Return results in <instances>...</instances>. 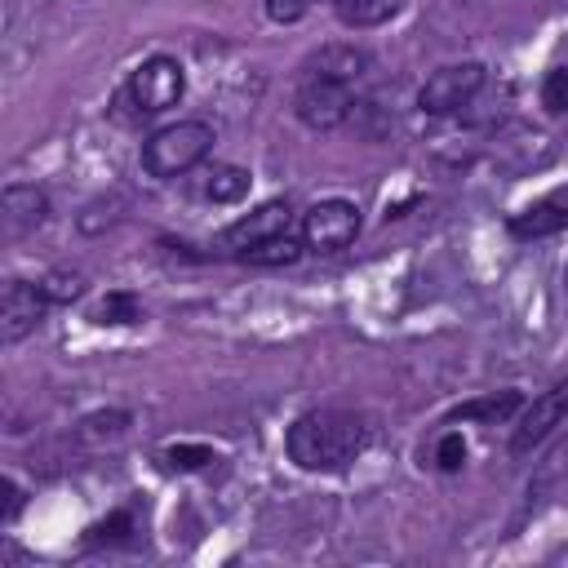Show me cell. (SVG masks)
Returning <instances> with one entry per match:
<instances>
[{
    "label": "cell",
    "mask_w": 568,
    "mask_h": 568,
    "mask_svg": "<svg viewBox=\"0 0 568 568\" xmlns=\"http://www.w3.org/2000/svg\"><path fill=\"white\" fill-rule=\"evenodd\" d=\"M568 417V382H555L550 390H541L528 408H524V417L515 422V435H510V453H528V448H537L559 422Z\"/></svg>",
    "instance_id": "8"
},
{
    "label": "cell",
    "mask_w": 568,
    "mask_h": 568,
    "mask_svg": "<svg viewBox=\"0 0 568 568\" xmlns=\"http://www.w3.org/2000/svg\"><path fill=\"white\" fill-rule=\"evenodd\" d=\"M479 89H484V67L479 62H448V67H439V71L426 75L417 102L430 115H453V111L470 106V98Z\"/></svg>",
    "instance_id": "5"
},
{
    "label": "cell",
    "mask_w": 568,
    "mask_h": 568,
    "mask_svg": "<svg viewBox=\"0 0 568 568\" xmlns=\"http://www.w3.org/2000/svg\"><path fill=\"white\" fill-rule=\"evenodd\" d=\"M368 430L355 413L342 408H311L288 426V457L302 470H342L359 457Z\"/></svg>",
    "instance_id": "1"
},
{
    "label": "cell",
    "mask_w": 568,
    "mask_h": 568,
    "mask_svg": "<svg viewBox=\"0 0 568 568\" xmlns=\"http://www.w3.org/2000/svg\"><path fill=\"white\" fill-rule=\"evenodd\" d=\"M302 253V244L293 240V235H275V240H266V244H257V248H248V253H240L244 262H253V266H284V262H293Z\"/></svg>",
    "instance_id": "17"
},
{
    "label": "cell",
    "mask_w": 568,
    "mask_h": 568,
    "mask_svg": "<svg viewBox=\"0 0 568 568\" xmlns=\"http://www.w3.org/2000/svg\"><path fill=\"white\" fill-rule=\"evenodd\" d=\"M408 0H333L337 18L346 27H382L386 18H395Z\"/></svg>",
    "instance_id": "14"
},
{
    "label": "cell",
    "mask_w": 568,
    "mask_h": 568,
    "mask_svg": "<svg viewBox=\"0 0 568 568\" xmlns=\"http://www.w3.org/2000/svg\"><path fill=\"white\" fill-rule=\"evenodd\" d=\"M124 426H129V413H93L80 422V439H102V435L115 439Z\"/></svg>",
    "instance_id": "20"
},
{
    "label": "cell",
    "mask_w": 568,
    "mask_h": 568,
    "mask_svg": "<svg viewBox=\"0 0 568 568\" xmlns=\"http://www.w3.org/2000/svg\"><path fill=\"white\" fill-rule=\"evenodd\" d=\"M541 102H546L550 111H568V67H555V71L546 75V84H541Z\"/></svg>",
    "instance_id": "23"
},
{
    "label": "cell",
    "mask_w": 568,
    "mask_h": 568,
    "mask_svg": "<svg viewBox=\"0 0 568 568\" xmlns=\"http://www.w3.org/2000/svg\"><path fill=\"white\" fill-rule=\"evenodd\" d=\"M564 226H568V186L532 200L524 213L510 217V235L515 240H541V235H555Z\"/></svg>",
    "instance_id": "10"
},
{
    "label": "cell",
    "mask_w": 568,
    "mask_h": 568,
    "mask_svg": "<svg viewBox=\"0 0 568 568\" xmlns=\"http://www.w3.org/2000/svg\"><path fill=\"white\" fill-rule=\"evenodd\" d=\"M0 209H4V231H9V235H22V231L44 226V217H49V195H44L40 186H4Z\"/></svg>",
    "instance_id": "11"
},
{
    "label": "cell",
    "mask_w": 568,
    "mask_h": 568,
    "mask_svg": "<svg viewBox=\"0 0 568 568\" xmlns=\"http://www.w3.org/2000/svg\"><path fill=\"white\" fill-rule=\"evenodd\" d=\"M564 488H568V439L555 444L550 457L537 466V475H532V484H528V506L541 501L546 493H564Z\"/></svg>",
    "instance_id": "13"
},
{
    "label": "cell",
    "mask_w": 568,
    "mask_h": 568,
    "mask_svg": "<svg viewBox=\"0 0 568 568\" xmlns=\"http://www.w3.org/2000/svg\"><path fill=\"white\" fill-rule=\"evenodd\" d=\"M164 457H169V466H178V470H200V466L217 462L213 448H200V444H173Z\"/></svg>",
    "instance_id": "21"
},
{
    "label": "cell",
    "mask_w": 568,
    "mask_h": 568,
    "mask_svg": "<svg viewBox=\"0 0 568 568\" xmlns=\"http://www.w3.org/2000/svg\"><path fill=\"white\" fill-rule=\"evenodd\" d=\"M359 235V209L351 200H320L302 213V244L315 253H337Z\"/></svg>",
    "instance_id": "6"
},
{
    "label": "cell",
    "mask_w": 568,
    "mask_h": 568,
    "mask_svg": "<svg viewBox=\"0 0 568 568\" xmlns=\"http://www.w3.org/2000/svg\"><path fill=\"white\" fill-rule=\"evenodd\" d=\"M133 320H142V306L133 293H106L98 302V324H133Z\"/></svg>",
    "instance_id": "18"
},
{
    "label": "cell",
    "mask_w": 568,
    "mask_h": 568,
    "mask_svg": "<svg viewBox=\"0 0 568 568\" xmlns=\"http://www.w3.org/2000/svg\"><path fill=\"white\" fill-rule=\"evenodd\" d=\"M40 288H44L49 302H75V297L84 293V280H80L75 271H49V275L40 280Z\"/></svg>",
    "instance_id": "19"
},
{
    "label": "cell",
    "mask_w": 568,
    "mask_h": 568,
    "mask_svg": "<svg viewBox=\"0 0 568 568\" xmlns=\"http://www.w3.org/2000/svg\"><path fill=\"white\" fill-rule=\"evenodd\" d=\"M355 84H342V80H328V75H302V84H297V93H293V111H297V120L306 124V129H315V133H328V129H337V124H346L351 120V111H355V93H351Z\"/></svg>",
    "instance_id": "3"
},
{
    "label": "cell",
    "mask_w": 568,
    "mask_h": 568,
    "mask_svg": "<svg viewBox=\"0 0 568 568\" xmlns=\"http://www.w3.org/2000/svg\"><path fill=\"white\" fill-rule=\"evenodd\" d=\"M462 462H466V439H462L457 430H448V435L435 444V466H439V470H457Z\"/></svg>",
    "instance_id": "22"
},
{
    "label": "cell",
    "mask_w": 568,
    "mask_h": 568,
    "mask_svg": "<svg viewBox=\"0 0 568 568\" xmlns=\"http://www.w3.org/2000/svg\"><path fill=\"white\" fill-rule=\"evenodd\" d=\"M275 235H293V209L284 200H271V204L253 209L248 217H240L235 226H226L222 248L240 257V253H248V248H257V244H266Z\"/></svg>",
    "instance_id": "7"
},
{
    "label": "cell",
    "mask_w": 568,
    "mask_h": 568,
    "mask_svg": "<svg viewBox=\"0 0 568 568\" xmlns=\"http://www.w3.org/2000/svg\"><path fill=\"white\" fill-rule=\"evenodd\" d=\"M213 151V129L204 120H178V124H164L146 138L142 146V169L151 178H182L191 173L204 155Z\"/></svg>",
    "instance_id": "2"
},
{
    "label": "cell",
    "mask_w": 568,
    "mask_h": 568,
    "mask_svg": "<svg viewBox=\"0 0 568 568\" xmlns=\"http://www.w3.org/2000/svg\"><path fill=\"white\" fill-rule=\"evenodd\" d=\"M262 4H266V18H271V22L288 27V22H297V18L306 13L311 0H262Z\"/></svg>",
    "instance_id": "24"
},
{
    "label": "cell",
    "mask_w": 568,
    "mask_h": 568,
    "mask_svg": "<svg viewBox=\"0 0 568 568\" xmlns=\"http://www.w3.org/2000/svg\"><path fill=\"white\" fill-rule=\"evenodd\" d=\"M182 93H186V75H182V62H178V58H169V53L146 58V62L129 75V89H124V98L133 102V111H138V115L169 111V106H178V102H182Z\"/></svg>",
    "instance_id": "4"
},
{
    "label": "cell",
    "mask_w": 568,
    "mask_h": 568,
    "mask_svg": "<svg viewBox=\"0 0 568 568\" xmlns=\"http://www.w3.org/2000/svg\"><path fill=\"white\" fill-rule=\"evenodd\" d=\"M244 195H248V173L235 164H217L204 182V200H213V204H235Z\"/></svg>",
    "instance_id": "16"
},
{
    "label": "cell",
    "mask_w": 568,
    "mask_h": 568,
    "mask_svg": "<svg viewBox=\"0 0 568 568\" xmlns=\"http://www.w3.org/2000/svg\"><path fill=\"white\" fill-rule=\"evenodd\" d=\"M4 497H9V501H4V519H13V515H18V506H22V493H18L9 479H4Z\"/></svg>",
    "instance_id": "25"
},
{
    "label": "cell",
    "mask_w": 568,
    "mask_h": 568,
    "mask_svg": "<svg viewBox=\"0 0 568 568\" xmlns=\"http://www.w3.org/2000/svg\"><path fill=\"white\" fill-rule=\"evenodd\" d=\"M519 390H501V395H488V399H470L453 413V422H506L515 408H519Z\"/></svg>",
    "instance_id": "15"
},
{
    "label": "cell",
    "mask_w": 568,
    "mask_h": 568,
    "mask_svg": "<svg viewBox=\"0 0 568 568\" xmlns=\"http://www.w3.org/2000/svg\"><path fill=\"white\" fill-rule=\"evenodd\" d=\"M44 288L27 284V280H9L4 297H0V342H22L40 320H44Z\"/></svg>",
    "instance_id": "9"
},
{
    "label": "cell",
    "mask_w": 568,
    "mask_h": 568,
    "mask_svg": "<svg viewBox=\"0 0 568 568\" xmlns=\"http://www.w3.org/2000/svg\"><path fill=\"white\" fill-rule=\"evenodd\" d=\"M364 67H368V53L364 49H355V44H324V49H315L306 58L302 71L328 75V80H342V84H355L364 75Z\"/></svg>",
    "instance_id": "12"
}]
</instances>
